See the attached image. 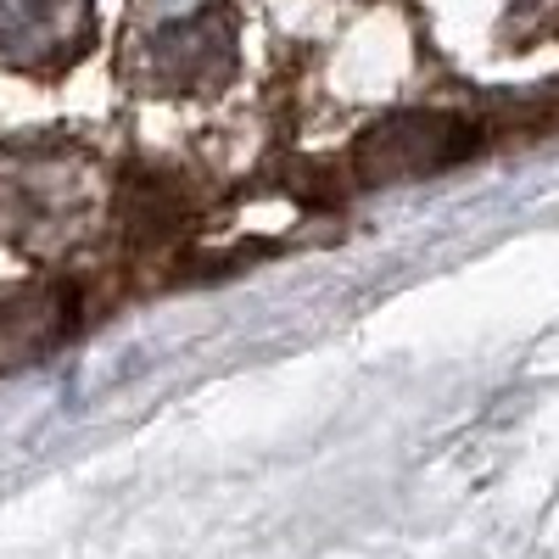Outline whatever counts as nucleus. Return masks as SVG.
I'll list each match as a JSON object with an SVG mask.
<instances>
[{
    "label": "nucleus",
    "mask_w": 559,
    "mask_h": 559,
    "mask_svg": "<svg viewBox=\"0 0 559 559\" xmlns=\"http://www.w3.org/2000/svg\"><path fill=\"white\" fill-rule=\"evenodd\" d=\"M476 152V129L453 112H392L358 140V174L369 185L426 179Z\"/></svg>",
    "instance_id": "f257e3e1"
},
{
    "label": "nucleus",
    "mask_w": 559,
    "mask_h": 559,
    "mask_svg": "<svg viewBox=\"0 0 559 559\" xmlns=\"http://www.w3.org/2000/svg\"><path fill=\"white\" fill-rule=\"evenodd\" d=\"M90 0H0V62L34 73L62 68L90 45Z\"/></svg>",
    "instance_id": "f03ea898"
},
{
    "label": "nucleus",
    "mask_w": 559,
    "mask_h": 559,
    "mask_svg": "<svg viewBox=\"0 0 559 559\" xmlns=\"http://www.w3.org/2000/svg\"><path fill=\"white\" fill-rule=\"evenodd\" d=\"M62 331H68V302L57 292H28V297L0 302V376L51 353Z\"/></svg>",
    "instance_id": "7ed1b4c3"
},
{
    "label": "nucleus",
    "mask_w": 559,
    "mask_h": 559,
    "mask_svg": "<svg viewBox=\"0 0 559 559\" xmlns=\"http://www.w3.org/2000/svg\"><path fill=\"white\" fill-rule=\"evenodd\" d=\"M152 57L157 68L168 73V84H197L207 68L218 73L224 57H229V45H224V28L213 17H197V23H174L152 39Z\"/></svg>",
    "instance_id": "20e7f679"
}]
</instances>
